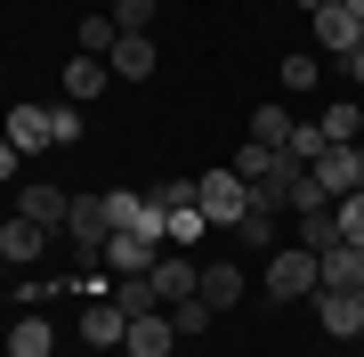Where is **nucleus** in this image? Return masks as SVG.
I'll list each match as a JSON object with an SVG mask.
<instances>
[{"label": "nucleus", "instance_id": "1", "mask_svg": "<svg viewBox=\"0 0 364 357\" xmlns=\"http://www.w3.org/2000/svg\"><path fill=\"white\" fill-rule=\"evenodd\" d=\"M267 301H316V284H324V268H316V252L308 244H275L267 252Z\"/></svg>", "mask_w": 364, "mask_h": 357}, {"label": "nucleus", "instance_id": "2", "mask_svg": "<svg viewBox=\"0 0 364 357\" xmlns=\"http://www.w3.org/2000/svg\"><path fill=\"white\" fill-rule=\"evenodd\" d=\"M195 212H203L210 227H243L251 179H235V162H227V171H195Z\"/></svg>", "mask_w": 364, "mask_h": 357}, {"label": "nucleus", "instance_id": "3", "mask_svg": "<svg viewBox=\"0 0 364 357\" xmlns=\"http://www.w3.org/2000/svg\"><path fill=\"white\" fill-rule=\"evenodd\" d=\"M105 236H114L105 195H73V212H65V244H73V260H105Z\"/></svg>", "mask_w": 364, "mask_h": 357}, {"label": "nucleus", "instance_id": "4", "mask_svg": "<svg viewBox=\"0 0 364 357\" xmlns=\"http://www.w3.org/2000/svg\"><path fill=\"white\" fill-rule=\"evenodd\" d=\"M9 212L57 236V227H65V212H73V195H65V187H49V179H16V203H9Z\"/></svg>", "mask_w": 364, "mask_h": 357}, {"label": "nucleus", "instance_id": "5", "mask_svg": "<svg viewBox=\"0 0 364 357\" xmlns=\"http://www.w3.org/2000/svg\"><path fill=\"white\" fill-rule=\"evenodd\" d=\"M81 341H90V349H122V341H130V309H122L114 292H97V301L81 309Z\"/></svg>", "mask_w": 364, "mask_h": 357}, {"label": "nucleus", "instance_id": "6", "mask_svg": "<svg viewBox=\"0 0 364 357\" xmlns=\"http://www.w3.org/2000/svg\"><path fill=\"white\" fill-rule=\"evenodd\" d=\"M316 268H324V284H316V292H364V244H324V252H316Z\"/></svg>", "mask_w": 364, "mask_h": 357}, {"label": "nucleus", "instance_id": "7", "mask_svg": "<svg viewBox=\"0 0 364 357\" xmlns=\"http://www.w3.org/2000/svg\"><path fill=\"white\" fill-rule=\"evenodd\" d=\"M105 66H114L122 81H154V66H162V41H154V33H122Z\"/></svg>", "mask_w": 364, "mask_h": 357}, {"label": "nucleus", "instance_id": "8", "mask_svg": "<svg viewBox=\"0 0 364 357\" xmlns=\"http://www.w3.org/2000/svg\"><path fill=\"white\" fill-rule=\"evenodd\" d=\"M146 276H154V292H162V309H170V301H186V292H203V268L186 260V252H162V260L146 268Z\"/></svg>", "mask_w": 364, "mask_h": 357}, {"label": "nucleus", "instance_id": "9", "mask_svg": "<svg viewBox=\"0 0 364 357\" xmlns=\"http://www.w3.org/2000/svg\"><path fill=\"white\" fill-rule=\"evenodd\" d=\"M316 317H324L332 341H356L364 333V292H316Z\"/></svg>", "mask_w": 364, "mask_h": 357}, {"label": "nucleus", "instance_id": "10", "mask_svg": "<svg viewBox=\"0 0 364 357\" xmlns=\"http://www.w3.org/2000/svg\"><path fill=\"white\" fill-rule=\"evenodd\" d=\"M0 138H9L16 155H41V146H57V138H49V106H9Z\"/></svg>", "mask_w": 364, "mask_h": 357}, {"label": "nucleus", "instance_id": "11", "mask_svg": "<svg viewBox=\"0 0 364 357\" xmlns=\"http://www.w3.org/2000/svg\"><path fill=\"white\" fill-rule=\"evenodd\" d=\"M170 341H178V325H170V309H146V317H130V357H170Z\"/></svg>", "mask_w": 364, "mask_h": 357}, {"label": "nucleus", "instance_id": "12", "mask_svg": "<svg viewBox=\"0 0 364 357\" xmlns=\"http://www.w3.org/2000/svg\"><path fill=\"white\" fill-rule=\"evenodd\" d=\"M308 171L324 179V195H332V203H340V195H356V187H364V179H356V146H324V155H316Z\"/></svg>", "mask_w": 364, "mask_h": 357}, {"label": "nucleus", "instance_id": "13", "mask_svg": "<svg viewBox=\"0 0 364 357\" xmlns=\"http://www.w3.org/2000/svg\"><path fill=\"white\" fill-rule=\"evenodd\" d=\"M0 252H9V268H33L41 252H49V227H33V219H16V212H9V227H0Z\"/></svg>", "mask_w": 364, "mask_h": 357}, {"label": "nucleus", "instance_id": "14", "mask_svg": "<svg viewBox=\"0 0 364 357\" xmlns=\"http://www.w3.org/2000/svg\"><path fill=\"white\" fill-rule=\"evenodd\" d=\"M9 357H57V333H49L41 309H25V317L9 325Z\"/></svg>", "mask_w": 364, "mask_h": 357}, {"label": "nucleus", "instance_id": "15", "mask_svg": "<svg viewBox=\"0 0 364 357\" xmlns=\"http://www.w3.org/2000/svg\"><path fill=\"white\" fill-rule=\"evenodd\" d=\"M105 73H114L105 57H65V98H73V106H90V98L105 90Z\"/></svg>", "mask_w": 364, "mask_h": 357}, {"label": "nucleus", "instance_id": "16", "mask_svg": "<svg viewBox=\"0 0 364 357\" xmlns=\"http://www.w3.org/2000/svg\"><path fill=\"white\" fill-rule=\"evenodd\" d=\"M308 25H316V41H324V49H340V57H348V49H356V16H348V9H340V0H332V9H316V16H308Z\"/></svg>", "mask_w": 364, "mask_h": 357}, {"label": "nucleus", "instance_id": "17", "mask_svg": "<svg viewBox=\"0 0 364 357\" xmlns=\"http://www.w3.org/2000/svg\"><path fill=\"white\" fill-rule=\"evenodd\" d=\"M203 301L210 309H235V301H243V268H235V260H210L203 268Z\"/></svg>", "mask_w": 364, "mask_h": 357}, {"label": "nucleus", "instance_id": "18", "mask_svg": "<svg viewBox=\"0 0 364 357\" xmlns=\"http://www.w3.org/2000/svg\"><path fill=\"white\" fill-rule=\"evenodd\" d=\"M291 130H299L291 106H251V138L259 146H291Z\"/></svg>", "mask_w": 364, "mask_h": 357}, {"label": "nucleus", "instance_id": "19", "mask_svg": "<svg viewBox=\"0 0 364 357\" xmlns=\"http://www.w3.org/2000/svg\"><path fill=\"white\" fill-rule=\"evenodd\" d=\"M210 317H219V309H210L203 292H186V301H170V325H178V341H195V333H210Z\"/></svg>", "mask_w": 364, "mask_h": 357}, {"label": "nucleus", "instance_id": "20", "mask_svg": "<svg viewBox=\"0 0 364 357\" xmlns=\"http://www.w3.org/2000/svg\"><path fill=\"white\" fill-rule=\"evenodd\" d=\"M146 203H154L162 219H170V212H195V179H154V187H146Z\"/></svg>", "mask_w": 364, "mask_h": 357}, {"label": "nucleus", "instance_id": "21", "mask_svg": "<svg viewBox=\"0 0 364 357\" xmlns=\"http://www.w3.org/2000/svg\"><path fill=\"white\" fill-rule=\"evenodd\" d=\"M114 301L130 317H146V309H162V292H154V276H114Z\"/></svg>", "mask_w": 364, "mask_h": 357}, {"label": "nucleus", "instance_id": "22", "mask_svg": "<svg viewBox=\"0 0 364 357\" xmlns=\"http://www.w3.org/2000/svg\"><path fill=\"white\" fill-rule=\"evenodd\" d=\"M114 41H122L114 16H81V57H114Z\"/></svg>", "mask_w": 364, "mask_h": 357}, {"label": "nucleus", "instance_id": "23", "mask_svg": "<svg viewBox=\"0 0 364 357\" xmlns=\"http://www.w3.org/2000/svg\"><path fill=\"white\" fill-rule=\"evenodd\" d=\"M299 244H308V252L340 244V219H332V203H324V212H299Z\"/></svg>", "mask_w": 364, "mask_h": 357}, {"label": "nucleus", "instance_id": "24", "mask_svg": "<svg viewBox=\"0 0 364 357\" xmlns=\"http://www.w3.org/2000/svg\"><path fill=\"white\" fill-rule=\"evenodd\" d=\"M275 219H284V212H243L235 244H251V252H275Z\"/></svg>", "mask_w": 364, "mask_h": 357}, {"label": "nucleus", "instance_id": "25", "mask_svg": "<svg viewBox=\"0 0 364 357\" xmlns=\"http://www.w3.org/2000/svg\"><path fill=\"white\" fill-rule=\"evenodd\" d=\"M332 219H340V244H364V187L332 203Z\"/></svg>", "mask_w": 364, "mask_h": 357}, {"label": "nucleus", "instance_id": "26", "mask_svg": "<svg viewBox=\"0 0 364 357\" xmlns=\"http://www.w3.org/2000/svg\"><path fill=\"white\" fill-rule=\"evenodd\" d=\"M356 130H364L356 106H324V138H332V146H356Z\"/></svg>", "mask_w": 364, "mask_h": 357}, {"label": "nucleus", "instance_id": "27", "mask_svg": "<svg viewBox=\"0 0 364 357\" xmlns=\"http://www.w3.org/2000/svg\"><path fill=\"white\" fill-rule=\"evenodd\" d=\"M324 146H332V138H324V122H299L284 155H291V162H316V155H324Z\"/></svg>", "mask_w": 364, "mask_h": 357}, {"label": "nucleus", "instance_id": "28", "mask_svg": "<svg viewBox=\"0 0 364 357\" xmlns=\"http://www.w3.org/2000/svg\"><path fill=\"white\" fill-rule=\"evenodd\" d=\"M316 73H324L316 57H299V49L284 57V90H291V98H308V90H316Z\"/></svg>", "mask_w": 364, "mask_h": 357}, {"label": "nucleus", "instance_id": "29", "mask_svg": "<svg viewBox=\"0 0 364 357\" xmlns=\"http://www.w3.org/2000/svg\"><path fill=\"white\" fill-rule=\"evenodd\" d=\"M114 25L122 33H154V0H114Z\"/></svg>", "mask_w": 364, "mask_h": 357}, {"label": "nucleus", "instance_id": "30", "mask_svg": "<svg viewBox=\"0 0 364 357\" xmlns=\"http://www.w3.org/2000/svg\"><path fill=\"white\" fill-rule=\"evenodd\" d=\"M49 138H57V146L81 138V106H73V98H65V106H49Z\"/></svg>", "mask_w": 364, "mask_h": 357}, {"label": "nucleus", "instance_id": "31", "mask_svg": "<svg viewBox=\"0 0 364 357\" xmlns=\"http://www.w3.org/2000/svg\"><path fill=\"white\" fill-rule=\"evenodd\" d=\"M203 227H210L203 212H170V244H195V236H203Z\"/></svg>", "mask_w": 364, "mask_h": 357}, {"label": "nucleus", "instance_id": "32", "mask_svg": "<svg viewBox=\"0 0 364 357\" xmlns=\"http://www.w3.org/2000/svg\"><path fill=\"white\" fill-rule=\"evenodd\" d=\"M16 171H25V155H16L9 138H0V179H16Z\"/></svg>", "mask_w": 364, "mask_h": 357}, {"label": "nucleus", "instance_id": "33", "mask_svg": "<svg viewBox=\"0 0 364 357\" xmlns=\"http://www.w3.org/2000/svg\"><path fill=\"white\" fill-rule=\"evenodd\" d=\"M340 73H348L356 90H364V49H348V57H340Z\"/></svg>", "mask_w": 364, "mask_h": 357}, {"label": "nucleus", "instance_id": "34", "mask_svg": "<svg viewBox=\"0 0 364 357\" xmlns=\"http://www.w3.org/2000/svg\"><path fill=\"white\" fill-rule=\"evenodd\" d=\"M340 9H348V16H356V25H364V0H340Z\"/></svg>", "mask_w": 364, "mask_h": 357}, {"label": "nucleus", "instance_id": "35", "mask_svg": "<svg viewBox=\"0 0 364 357\" xmlns=\"http://www.w3.org/2000/svg\"><path fill=\"white\" fill-rule=\"evenodd\" d=\"M9 276H16V268H9V252H0V284H9Z\"/></svg>", "mask_w": 364, "mask_h": 357}, {"label": "nucleus", "instance_id": "36", "mask_svg": "<svg viewBox=\"0 0 364 357\" xmlns=\"http://www.w3.org/2000/svg\"><path fill=\"white\" fill-rule=\"evenodd\" d=\"M299 9H308V16H316V9H332V0H299Z\"/></svg>", "mask_w": 364, "mask_h": 357}, {"label": "nucleus", "instance_id": "37", "mask_svg": "<svg viewBox=\"0 0 364 357\" xmlns=\"http://www.w3.org/2000/svg\"><path fill=\"white\" fill-rule=\"evenodd\" d=\"M356 179H364V138H356Z\"/></svg>", "mask_w": 364, "mask_h": 357}, {"label": "nucleus", "instance_id": "38", "mask_svg": "<svg viewBox=\"0 0 364 357\" xmlns=\"http://www.w3.org/2000/svg\"><path fill=\"white\" fill-rule=\"evenodd\" d=\"M356 49H364V25H356Z\"/></svg>", "mask_w": 364, "mask_h": 357}, {"label": "nucleus", "instance_id": "39", "mask_svg": "<svg viewBox=\"0 0 364 357\" xmlns=\"http://www.w3.org/2000/svg\"><path fill=\"white\" fill-rule=\"evenodd\" d=\"M0 227H9V212H0Z\"/></svg>", "mask_w": 364, "mask_h": 357}]
</instances>
